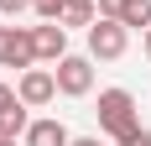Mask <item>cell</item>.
<instances>
[{
    "label": "cell",
    "mask_w": 151,
    "mask_h": 146,
    "mask_svg": "<svg viewBox=\"0 0 151 146\" xmlns=\"http://www.w3.org/2000/svg\"><path fill=\"white\" fill-rule=\"evenodd\" d=\"M21 11H31V0H0V16H11V21H16Z\"/></svg>",
    "instance_id": "cell-14"
},
{
    "label": "cell",
    "mask_w": 151,
    "mask_h": 146,
    "mask_svg": "<svg viewBox=\"0 0 151 146\" xmlns=\"http://www.w3.org/2000/svg\"><path fill=\"white\" fill-rule=\"evenodd\" d=\"M37 47H31V26H0V68H31Z\"/></svg>",
    "instance_id": "cell-5"
},
{
    "label": "cell",
    "mask_w": 151,
    "mask_h": 146,
    "mask_svg": "<svg viewBox=\"0 0 151 146\" xmlns=\"http://www.w3.org/2000/svg\"><path fill=\"white\" fill-rule=\"evenodd\" d=\"M52 73H58V94H68V99H83L94 89V58L89 52H63L52 63Z\"/></svg>",
    "instance_id": "cell-3"
},
{
    "label": "cell",
    "mask_w": 151,
    "mask_h": 146,
    "mask_svg": "<svg viewBox=\"0 0 151 146\" xmlns=\"http://www.w3.org/2000/svg\"><path fill=\"white\" fill-rule=\"evenodd\" d=\"M26 125H31L26 104H11V110L0 115V136H11V141H21V136H26Z\"/></svg>",
    "instance_id": "cell-9"
},
{
    "label": "cell",
    "mask_w": 151,
    "mask_h": 146,
    "mask_svg": "<svg viewBox=\"0 0 151 146\" xmlns=\"http://www.w3.org/2000/svg\"><path fill=\"white\" fill-rule=\"evenodd\" d=\"M99 5V16H109V21H120V11H125V0H94Z\"/></svg>",
    "instance_id": "cell-13"
},
{
    "label": "cell",
    "mask_w": 151,
    "mask_h": 146,
    "mask_svg": "<svg viewBox=\"0 0 151 146\" xmlns=\"http://www.w3.org/2000/svg\"><path fill=\"white\" fill-rule=\"evenodd\" d=\"M115 146H151V131H146V125H136V131H125Z\"/></svg>",
    "instance_id": "cell-11"
},
{
    "label": "cell",
    "mask_w": 151,
    "mask_h": 146,
    "mask_svg": "<svg viewBox=\"0 0 151 146\" xmlns=\"http://www.w3.org/2000/svg\"><path fill=\"white\" fill-rule=\"evenodd\" d=\"M146 58H151V26H146Z\"/></svg>",
    "instance_id": "cell-17"
},
{
    "label": "cell",
    "mask_w": 151,
    "mask_h": 146,
    "mask_svg": "<svg viewBox=\"0 0 151 146\" xmlns=\"http://www.w3.org/2000/svg\"><path fill=\"white\" fill-rule=\"evenodd\" d=\"M58 5H63V0H31V11L42 16V21H58Z\"/></svg>",
    "instance_id": "cell-12"
},
{
    "label": "cell",
    "mask_w": 151,
    "mask_h": 146,
    "mask_svg": "<svg viewBox=\"0 0 151 146\" xmlns=\"http://www.w3.org/2000/svg\"><path fill=\"white\" fill-rule=\"evenodd\" d=\"M31 47H37V63H58L63 52H68V26H63V21L31 26Z\"/></svg>",
    "instance_id": "cell-6"
},
{
    "label": "cell",
    "mask_w": 151,
    "mask_h": 146,
    "mask_svg": "<svg viewBox=\"0 0 151 146\" xmlns=\"http://www.w3.org/2000/svg\"><path fill=\"white\" fill-rule=\"evenodd\" d=\"M120 21H125V26H130V31H146L151 26V0H125V11H120Z\"/></svg>",
    "instance_id": "cell-10"
},
{
    "label": "cell",
    "mask_w": 151,
    "mask_h": 146,
    "mask_svg": "<svg viewBox=\"0 0 151 146\" xmlns=\"http://www.w3.org/2000/svg\"><path fill=\"white\" fill-rule=\"evenodd\" d=\"M11 104H21V94H16L11 84H0V115H5V110H11Z\"/></svg>",
    "instance_id": "cell-15"
},
{
    "label": "cell",
    "mask_w": 151,
    "mask_h": 146,
    "mask_svg": "<svg viewBox=\"0 0 151 146\" xmlns=\"http://www.w3.org/2000/svg\"><path fill=\"white\" fill-rule=\"evenodd\" d=\"M125 47H130V26H125V21L99 16V21L89 26V58H94V63H120Z\"/></svg>",
    "instance_id": "cell-2"
},
{
    "label": "cell",
    "mask_w": 151,
    "mask_h": 146,
    "mask_svg": "<svg viewBox=\"0 0 151 146\" xmlns=\"http://www.w3.org/2000/svg\"><path fill=\"white\" fill-rule=\"evenodd\" d=\"M68 146H104V141H99V136H73Z\"/></svg>",
    "instance_id": "cell-16"
},
{
    "label": "cell",
    "mask_w": 151,
    "mask_h": 146,
    "mask_svg": "<svg viewBox=\"0 0 151 146\" xmlns=\"http://www.w3.org/2000/svg\"><path fill=\"white\" fill-rule=\"evenodd\" d=\"M58 21H63L68 31H73V26L89 31L94 21H99V5H94V0H63V5H58Z\"/></svg>",
    "instance_id": "cell-8"
},
{
    "label": "cell",
    "mask_w": 151,
    "mask_h": 146,
    "mask_svg": "<svg viewBox=\"0 0 151 146\" xmlns=\"http://www.w3.org/2000/svg\"><path fill=\"white\" fill-rule=\"evenodd\" d=\"M0 146H16V141H11V136H0Z\"/></svg>",
    "instance_id": "cell-18"
},
{
    "label": "cell",
    "mask_w": 151,
    "mask_h": 146,
    "mask_svg": "<svg viewBox=\"0 0 151 146\" xmlns=\"http://www.w3.org/2000/svg\"><path fill=\"white\" fill-rule=\"evenodd\" d=\"M141 115H136V94L130 89H104L99 94V131L109 136V141H120L125 131H136Z\"/></svg>",
    "instance_id": "cell-1"
},
{
    "label": "cell",
    "mask_w": 151,
    "mask_h": 146,
    "mask_svg": "<svg viewBox=\"0 0 151 146\" xmlns=\"http://www.w3.org/2000/svg\"><path fill=\"white\" fill-rule=\"evenodd\" d=\"M68 141H73V136H68V125H63V120H52V115L31 120L26 136H21V146H68Z\"/></svg>",
    "instance_id": "cell-7"
},
{
    "label": "cell",
    "mask_w": 151,
    "mask_h": 146,
    "mask_svg": "<svg viewBox=\"0 0 151 146\" xmlns=\"http://www.w3.org/2000/svg\"><path fill=\"white\" fill-rule=\"evenodd\" d=\"M16 94H21V104H26V110H42V104L58 99V73L31 63V68H21V78H16Z\"/></svg>",
    "instance_id": "cell-4"
}]
</instances>
